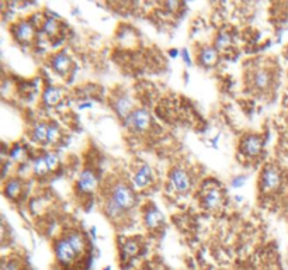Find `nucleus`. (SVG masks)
Wrapping results in <instances>:
<instances>
[{"mask_svg": "<svg viewBox=\"0 0 288 270\" xmlns=\"http://www.w3.org/2000/svg\"><path fill=\"white\" fill-rule=\"evenodd\" d=\"M32 170H34V173H35L37 176H45L48 172H51V170H49V166L46 164L45 156H40V158H37V159L32 162Z\"/></svg>", "mask_w": 288, "mask_h": 270, "instance_id": "4be33fe9", "label": "nucleus"}, {"mask_svg": "<svg viewBox=\"0 0 288 270\" xmlns=\"http://www.w3.org/2000/svg\"><path fill=\"white\" fill-rule=\"evenodd\" d=\"M27 158V148L21 147V145H15L10 150V159H13L15 162H23Z\"/></svg>", "mask_w": 288, "mask_h": 270, "instance_id": "b1692460", "label": "nucleus"}, {"mask_svg": "<svg viewBox=\"0 0 288 270\" xmlns=\"http://www.w3.org/2000/svg\"><path fill=\"white\" fill-rule=\"evenodd\" d=\"M61 138V128L58 124H49V133H48V144H55Z\"/></svg>", "mask_w": 288, "mask_h": 270, "instance_id": "a878e982", "label": "nucleus"}, {"mask_svg": "<svg viewBox=\"0 0 288 270\" xmlns=\"http://www.w3.org/2000/svg\"><path fill=\"white\" fill-rule=\"evenodd\" d=\"M45 159H46V164L49 166V170H55L59 165V156H58L55 152H48L44 155Z\"/></svg>", "mask_w": 288, "mask_h": 270, "instance_id": "bb28decb", "label": "nucleus"}, {"mask_svg": "<svg viewBox=\"0 0 288 270\" xmlns=\"http://www.w3.org/2000/svg\"><path fill=\"white\" fill-rule=\"evenodd\" d=\"M65 238L69 240V243L72 245L73 249L76 251L77 255L82 256L85 254V251H86L87 248V242L82 232H79V231H71Z\"/></svg>", "mask_w": 288, "mask_h": 270, "instance_id": "2eb2a0df", "label": "nucleus"}, {"mask_svg": "<svg viewBox=\"0 0 288 270\" xmlns=\"http://www.w3.org/2000/svg\"><path fill=\"white\" fill-rule=\"evenodd\" d=\"M76 184H77V190L79 192H82V193H90V192H93L97 187L99 179H97L96 173L91 169H85L80 173V176H79Z\"/></svg>", "mask_w": 288, "mask_h": 270, "instance_id": "0eeeda50", "label": "nucleus"}, {"mask_svg": "<svg viewBox=\"0 0 288 270\" xmlns=\"http://www.w3.org/2000/svg\"><path fill=\"white\" fill-rule=\"evenodd\" d=\"M104 211H106V214H107L111 220H120V218L125 214V211L122 210L120 206H117L110 197H108V198L106 200V203H104Z\"/></svg>", "mask_w": 288, "mask_h": 270, "instance_id": "f3484780", "label": "nucleus"}, {"mask_svg": "<svg viewBox=\"0 0 288 270\" xmlns=\"http://www.w3.org/2000/svg\"><path fill=\"white\" fill-rule=\"evenodd\" d=\"M104 270H110V266H107V268H106V269Z\"/></svg>", "mask_w": 288, "mask_h": 270, "instance_id": "f704fd0d", "label": "nucleus"}, {"mask_svg": "<svg viewBox=\"0 0 288 270\" xmlns=\"http://www.w3.org/2000/svg\"><path fill=\"white\" fill-rule=\"evenodd\" d=\"M15 37L20 43H30L34 37V27L29 21H21L17 23L13 29Z\"/></svg>", "mask_w": 288, "mask_h": 270, "instance_id": "9b49d317", "label": "nucleus"}, {"mask_svg": "<svg viewBox=\"0 0 288 270\" xmlns=\"http://www.w3.org/2000/svg\"><path fill=\"white\" fill-rule=\"evenodd\" d=\"M91 103H89V102H87L86 105H79V108H80V110H83V108H87V107H91Z\"/></svg>", "mask_w": 288, "mask_h": 270, "instance_id": "473e14b6", "label": "nucleus"}, {"mask_svg": "<svg viewBox=\"0 0 288 270\" xmlns=\"http://www.w3.org/2000/svg\"><path fill=\"white\" fill-rule=\"evenodd\" d=\"M232 44V38L228 32H221L215 40V48L218 51H222V49H227L229 48Z\"/></svg>", "mask_w": 288, "mask_h": 270, "instance_id": "393cba45", "label": "nucleus"}, {"mask_svg": "<svg viewBox=\"0 0 288 270\" xmlns=\"http://www.w3.org/2000/svg\"><path fill=\"white\" fill-rule=\"evenodd\" d=\"M281 183V175L280 170L273 165H267L260 176V187L263 192H273Z\"/></svg>", "mask_w": 288, "mask_h": 270, "instance_id": "f03ea898", "label": "nucleus"}, {"mask_svg": "<svg viewBox=\"0 0 288 270\" xmlns=\"http://www.w3.org/2000/svg\"><path fill=\"white\" fill-rule=\"evenodd\" d=\"M152 179H153V173H152L151 166L142 165L136 170V173L134 176V184L136 189H144L152 183Z\"/></svg>", "mask_w": 288, "mask_h": 270, "instance_id": "9d476101", "label": "nucleus"}, {"mask_svg": "<svg viewBox=\"0 0 288 270\" xmlns=\"http://www.w3.org/2000/svg\"><path fill=\"white\" fill-rule=\"evenodd\" d=\"M43 29L49 37H54V35H57L58 31H59V23L57 21V18L48 17L43 21Z\"/></svg>", "mask_w": 288, "mask_h": 270, "instance_id": "5701e85b", "label": "nucleus"}, {"mask_svg": "<svg viewBox=\"0 0 288 270\" xmlns=\"http://www.w3.org/2000/svg\"><path fill=\"white\" fill-rule=\"evenodd\" d=\"M169 180L173 189L179 193H187L191 187V180L188 173L182 167H173L169 173Z\"/></svg>", "mask_w": 288, "mask_h": 270, "instance_id": "20e7f679", "label": "nucleus"}, {"mask_svg": "<svg viewBox=\"0 0 288 270\" xmlns=\"http://www.w3.org/2000/svg\"><path fill=\"white\" fill-rule=\"evenodd\" d=\"M163 220H165L163 218V214L155 206H151L149 209H146V211H145L144 223L151 229L160 226V225L163 224Z\"/></svg>", "mask_w": 288, "mask_h": 270, "instance_id": "ddd939ff", "label": "nucleus"}, {"mask_svg": "<svg viewBox=\"0 0 288 270\" xmlns=\"http://www.w3.org/2000/svg\"><path fill=\"white\" fill-rule=\"evenodd\" d=\"M62 99V90L57 86H46L43 93V100L46 105H57Z\"/></svg>", "mask_w": 288, "mask_h": 270, "instance_id": "dca6fc26", "label": "nucleus"}, {"mask_svg": "<svg viewBox=\"0 0 288 270\" xmlns=\"http://www.w3.org/2000/svg\"><path fill=\"white\" fill-rule=\"evenodd\" d=\"M222 203V193L215 186H210L204 189V195L201 197V204L208 210H215Z\"/></svg>", "mask_w": 288, "mask_h": 270, "instance_id": "6e6552de", "label": "nucleus"}, {"mask_svg": "<svg viewBox=\"0 0 288 270\" xmlns=\"http://www.w3.org/2000/svg\"><path fill=\"white\" fill-rule=\"evenodd\" d=\"M246 176L243 175H239V176H236L235 179L232 180V187L233 189H239V187H242V186H245L246 183Z\"/></svg>", "mask_w": 288, "mask_h": 270, "instance_id": "c85d7f7f", "label": "nucleus"}, {"mask_svg": "<svg viewBox=\"0 0 288 270\" xmlns=\"http://www.w3.org/2000/svg\"><path fill=\"white\" fill-rule=\"evenodd\" d=\"M110 198L124 211L132 209L136 201V195L134 193V190L127 183H122V181H118L113 186Z\"/></svg>", "mask_w": 288, "mask_h": 270, "instance_id": "f257e3e1", "label": "nucleus"}, {"mask_svg": "<svg viewBox=\"0 0 288 270\" xmlns=\"http://www.w3.org/2000/svg\"><path fill=\"white\" fill-rule=\"evenodd\" d=\"M166 7L167 9H176V7H179V3L177 1H169V3H166Z\"/></svg>", "mask_w": 288, "mask_h": 270, "instance_id": "7c9ffc66", "label": "nucleus"}, {"mask_svg": "<svg viewBox=\"0 0 288 270\" xmlns=\"http://www.w3.org/2000/svg\"><path fill=\"white\" fill-rule=\"evenodd\" d=\"M284 102H286V105H288V90H287V93H286V99H284Z\"/></svg>", "mask_w": 288, "mask_h": 270, "instance_id": "72a5a7b5", "label": "nucleus"}, {"mask_svg": "<svg viewBox=\"0 0 288 270\" xmlns=\"http://www.w3.org/2000/svg\"><path fill=\"white\" fill-rule=\"evenodd\" d=\"M125 121L135 131H145L151 125V114L145 108H135Z\"/></svg>", "mask_w": 288, "mask_h": 270, "instance_id": "39448f33", "label": "nucleus"}, {"mask_svg": "<svg viewBox=\"0 0 288 270\" xmlns=\"http://www.w3.org/2000/svg\"><path fill=\"white\" fill-rule=\"evenodd\" d=\"M263 139L259 135H247L241 142V150L246 156H256L263 150Z\"/></svg>", "mask_w": 288, "mask_h": 270, "instance_id": "423d86ee", "label": "nucleus"}, {"mask_svg": "<svg viewBox=\"0 0 288 270\" xmlns=\"http://www.w3.org/2000/svg\"><path fill=\"white\" fill-rule=\"evenodd\" d=\"M287 57H288V46H287Z\"/></svg>", "mask_w": 288, "mask_h": 270, "instance_id": "c9c22d12", "label": "nucleus"}, {"mask_svg": "<svg viewBox=\"0 0 288 270\" xmlns=\"http://www.w3.org/2000/svg\"><path fill=\"white\" fill-rule=\"evenodd\" d=\"M198 60L204 66L212 68L219 60V51L216 49L215 46H205V48H202V51L198 55Z\"/></svg>", "mask_w": 288, "mask_h": 270, "instance_id": "f8f14e48", "label": "nucleus"}, {"mask_svg": "<svg viewBox=\"0 0 288 270\" xmlns=\"http://www.w3.org/2000/svg\"><path fill=\"white\" fill-rule=\"evenodd\" d=\"M272 82V76L266 69H260L253 76V83L258 89H267Z\"/></svg>", "mask_w": 288, "mask_h": 270, "instance_id": "a211bd4d", "label": "nucleus"}, {"mask_svg": "<svg viewBox=\"0 0 288 270\" xmlns=\"http://www.w3.org/2000/svg\"><path fill=\"white\" fill-rule=\"evenodd\" d=\"M180 55L183 57V60H184V63L187 65V66H191V60H190V55H188V51L186 48H183L182 51H180Z\"/></svg>", "mask_w": 288, "mask_h": 270, "instance_id": "c756f323", "label": "nucleus"}, {"mask_svg": "<svg viewBox=\"0 0 288 270\" xmlns=\"http://www.w3.org/2000/svg\"><path fill=\"white\" fill-rule=\"evenodd\" d=\"M179 54H180V52H179L177 49H170V51H169V55H170L172 58H176V57H177Z\"/></svg>", "mask_w": 288, "mask_h": 270, "instance_id": "2f4dec72", "label": "nucleus"}, {"mask_svg": "<svg viewBox=\"0 0 288 270\" xmlns=\"http://www.w3.org/2000/svg\"><path fill=\"white\" fill-rule=\"evenodd\" d=\"M55 256H57L59 263H62L65 266H69L77 259L79 255L76 254L73 246L69 243V240L66 238H61L55 243Z\"/></svg>", "mask_w": 288, "mask_h": 270, "instance_id": "7ed1b4c3", "label": "nucleus"}, {"mask_svg": "<svg viewBox=\"0 0 288 270\" xmlns=\"http://www.w3.org/2000/svg\"><path fill=\"white\" fill-rule=\"evenodd\" d=\"M113 107H114L115 113H117L120 117H124V119H127L131 113L134 111V110H132V100H131L127 94H121V96H118V97L114 100Z\"/></svg>", "mask_w": 288, "mask_h": 270, "instance_id": "4468645a", "label": "nucleus"}, {"mask_svg": "<svg viewBox=\"0 0 288 270\" xmlns=\"http://www.w3.org/2000/svg\"><path fill=\"white\" fill-rule=\"evenodd\" d=\"M139 249H141V245H139V242L136 240H128L124 242V245H122V255L124 257H127V259H130V257H134V256H136L139 254Z\"/></svg>", "mask_w": 288, "mask_h": 270, "instance_id": "412c9836", "label": "nucleus"}, {"mask_svg": "<svg viewBox=\"0 0 288 270\" xmlns=\"http://www.w3.org/2000/svg\"><path fill=\"white\" fill-rule=\"evenodd\" d=\"M51 66L52 69L59 74V75H65L66 72H69L71 66H72V60L66 52H59L57 55L52 57L51 60Z\"/></svg>", "mask_w": 288, "mask_h": 270, "instance_id": "1a4fd4ad", "label": "nucleus"}, {"mask_svg": "<svg viewBox=\"0 0 288 270\" xmlns=\"http://www.w3.org/2000/svg\"><path fill=\"white\" fill-rule=\"evenodd\" d=\"M1 270H21V265L18 260L15 259H10V260H6L1 266Z\"/></svg>", "mask_w": 288, "mask_h": 270, "instance_id": "cd10ccee", "label": "nucleus"}, {"mask_svg": "<svg viewBox=\"0 0 288 270\" xmlns=\"http://www.w3.org/2000/svg\"><path fill=\"white\" fill-rule=\"evenodd\" d=\"M48 133H49V125L45 122H40L32 128V139L35 142H48Z\"/></svg>", "mask_w": 288, "mask_h": 270, "instance_id": "6ab92c4d", "label": "nucleus"}, {"mask_svg": "<svg viewBox=\"0 0 288 270\" xmlns=\"http://www.w3.org/2000/svg\"><path fill=\"white\" fill-rule=\"evenodd\" d=\"M21 181L18 179H10L4 184V195L9 198H17L21 193Z\"/></svg>", "mask_w": 288, "mask_h": 270, "instance_id": "aec40b11", "label": "nucleus"}]
</instances>
